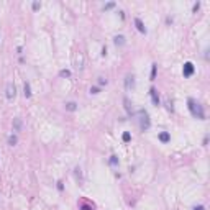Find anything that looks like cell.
Instances as JSON below:
<instances>
[{"label": "cell", "instance_id": "6da1fadb", "mask_svg": "<svg viewBox=\"0 0 210 210\" xmlns=\"http://www.w3.org/2000/svg\"><path fill=\"white\" fill-rule=\"evenodd\" d=\"M189 110H190V113L194 115V117L200 118V120H204V118H205V113H204L202 105L197 104L195 100H192V99H189Z\"/></svg>", "mask_w": 210, "mask_h": 210}, {"label": "cell", "instance_id": "7a4b0ae2", "mask_svg": "<svg viewBox=\"0 0 210 210\" xmlns=\"http://www.w3.org/2000/svg\"><path fill=\"white\" fill-rule=\"evenodd\" d=\"M5 95H7V99H8V100H13V99H15V95H16V89H15V86H13V82H8V84H7Z\"/></svg>", "mask_w": 210, "mask_h": 210}, {"label": "cell", "instance_id": "3957f363", "mask_svg": "<svg viewBox=\"0 0 210 210\" xmlns=\"http://www.w3.org/2000/svg\"><path fill=\"white\" fill-rule=\"evenodd\" d=\"M194 64L192 62H185L184 64V68H182V74H184V77H190L192 74H194Z\"/></svg>", "mask_w": 210, "mask_h": 210}, {"label": "cell", "instance_id": "277c9868", "mask_svg": "<svg viewBox=\"0 0 210 210\" xmlns=\"http://www.w3.org/2000/svg\"><path fill=\"white\" fill-rule=\"evenodd\" d=\"M140 127H141L143 131L149 128V118H148V113H146V112H141V122H140Z\"/></svg>", "mask_w": 210, "mask_h": 210}, {"label": "cell", "instance_id": "5b68a950", "mask_svg": "<svg viewBox=\"0 0 210 210\" xmlns=\"http://www.w3.org/2000/svg\"><path fill=\"white\" fill-rule=\"evenodd\" d=\"M125 87H127L128 90L135 87V76L133 74H128L127 77H125Z\"/></svg>", "mask_w": 210, "mask_h": 210}, {"label": "cell", "instance_id": "8992f818", "mask_svg": "<svg viewBox=\"0 0 210 210\" xmlns=\"http://www.w3.org/2000/svg\"><path fill=\"white\" fill-rule=\"evenodd\" d=\"M149 95H151L153 104L158 107V105H159V95H158V90H156V89H149Z\"/></svg>", "mask_w": 210, "mask_h": 210}, {"label": "cell", "instance_id": "52a82bcc", "mask_svg": "<svg viewBox=\"0 0 210 210\" xmlns=\"http://www.w3.org/2000/svg\"><path fill=\"white\" fill-rule=\"evenodd\" d=\"M76 68H77V69H84V54H82V52H79V54L76 56Z\"/></svg>", "mask_w": 210, "mask_h": 210}, {"label": "cell", "instance_id": "ba28073f", "mask_svg": "<svg viewBox=\"0 0 210 210\" xmlns=\"http://www.w3.org/2000/svg\"><path fill=\"white\" fill-rule=\"evenodd\" d=\"M135 25H136V28H138L140 33H146V28H145V25H143V22H141L140 18L135 20Z\"/></svg>", "mask_w": 210, "mask_h": 210}, {"label": "cell", "instance_id": "9c48e42d", "mask_svg": "<svg viewBox=\"0 0 210 210\" xmlns=\"http://www.w3.org/2000/svg\"><path fill=\"white\" fill-rule=\"evenodd\" d=\"M13 130L15 131L22 130V120H20V118H13Z\"/></svg>", "mask_w": 210, "mask_h": 210}, {"label": "cell", "instance_id": "30bf717a", "mask_svg": "<svg viewBox=\"0 0 210 210\" xmlns=\"http://www.w3.org/2000/svg\"><path fill=\"white\" fill-rule=\"evenodd\" d=\"M66 110L76 112V110H77V104H76V102H68V104H66Z\"/></svg>", "mask_w": 210, "mask_h": 210}, {"label": "cell", "instance_id": "8fae6325", "mask_svg": "<svg viewBox=\"0 0 210 210\" xmlns=\"http://www.w3.org/2000/svg\"><path fill=\"white\" fill-rule=\"evenodd\" d=\"M159 140L163 143H167L171 140V136H169V133H166V131H163V133H159Z\"/></svg>", "mask_w": 210, "mask_h": 210}, {"label": "cell", "instance_id": "7c38bea8", "mask_svg": "<svg viewBox=\"0 0 210 210\" xmlns=\"http://www.w3.org/2000/svg\"><path fill=\"white\" fill-rule=\"evenodd\" d=\"M113 41H115V44H117V46H122V44L125 43V36H122V34H120V36H115Z\"/></svg>", "mask_w": 210, "mask_h": 210}, {"label": "cell", "instance_id": "4fadbf2b", "mask_svg": "<svg viewBox=\"0 0 210 210\" xmlns=\"http://www.w3.org/2000/svg\"><path fill=\"white\" fill-rule=\"evenodd\" d=\"M123 104H125V108H127L128 115H131V113H133V108H131V104H130V100H128V99H125V100H123Z\"/></svg>", "mask_w": 210, "mask_h": 210}, {"label": "cell", "instance_id": "5bb4252c", "mask_svg": "<svg viewBox=\"0 0 210 210\" xmlns=\"http://www.w3.org/2000/svg\"><path fill=\"white\" fill-rule=\"evenodd\" d=\"M16 141H18V140H16L15 135H10V136H8V145H10V146H15Z\"/></svg>", "mask_w": 210, "mask_h": 210}, {"label": "cell", "instance_id": "9a60e30c", "mask_svg": "<svg viewBox=\"0 0 210 210\" xmlns=\"http://www.w3.org/2000/svg\"><path fill=\"white\" fill-rule=\"evenodd\" d=\"M108 163H110V166H117V164H118V158L117 156H110Z\"/></svg>", "mask_w": 210, "mask_h": 210}, {"label": "cell", "instance_id": "2e32d148", "mask_svg": "<svg viewBox=\"0 0 210 210\" xmlns=\"http://www.w3.org/2000/svg\"><path fill=\"white\" fill-rule=\"evenodd\" d=\"M80 210H94V207H92V205H89V204L80 202Z\"/></svg>", "mask_w": 210, "mask_h": 210}, {"label": "cell", "instance_id": "e0dca14e", "mask_svg": "<svg viewBox=\"0 0 210 210\" xmlns=\"http://www.w3.org/2000/svg\"><path fill=\"white\" fill-rule=\"evenodd\" d=\"M59 76H61V77H69V76H71V71H68V69H62V71L59 72Z\"/></svg>", "mask_w": 210, "mask_h": 210}, {"label": "cell", "instance_id": "ac0fdd59", "mask_svg": "<svg viewBox=\"0 0 210 210\" xmlns=\"http://www.w3.org/2000/svg\"><path fill=\"white\" fill-rule=\"evenodd\" d=\"M31 95V92H30V84H25V97H30Z\"/></svg>", "mask_w": 210, "mask_h": 210}, {"label": "cell", "instance_id": "d6986e66", "mask_svg": "<svg viewBox=\"0 0 210 210\" xmlns=\"http://www.w3.org/2000/svg\"><path fill=\"white\" fill-rule=\"evenodd\" d=\"M122 138H123L125 143H128V141L131 140V136H130V133H123V136H122Z\"/></svg>", "mask_w": 210, "mask_h": 210}, {"label": "cell", "instance_id": "ffe728a7", "mask_svg": "<svg viewBox=\"0 0 210 210\" xmlns=\"http://www.w3.org/2000/svg\"><path fill=\"white\" fill-rule=\"evenodd\" d=\"M156 77V64H153V68H151V80H154Z\"/></svg>", "mask_w": 210, "mask_h": 210}, {"label": "cell", "instance_id": "44dd1931", "mask_svg": "<svg viewBox=\"0 0 210 210\" xmlns=\"http://www.w3.org/2000/svg\"><path fill=\"white\" fill-rule=\"evenodd\" d=\"M107 84V79H104V77H99V86H105Z\"/></svg>", "mask_w": 210, "mask_h": 210}, {"label": "cell", "instance_id": "7402d4cb", "mask_svg": "<svg viewBox=\"0 0 210 210\" xmlns=\"http://www.w3.org/2000/svg\"><path fill=\"white\" fill-rule=\"evenodd\" d=\"M113 7H115V3L110 2V3H107V5H105V10H110V8H113Z\"/></svg>", "mask_w": 210, "mask_h": 210}, {"label": "cell", "instance_id": "603a6c76", "mask_svg": "<svg viewBox=\"0 0 210 210\" xmlns=\"http://www.w3.org/2000/svg\"><path fill=\"white\" fill-rule=\"evenodd\" d=\"M41 7V3L40 2H33V10H38Z\"/></svg>", "mask_w": 210, "mask_h": 210}, {"label": "cell", "instance_id": "cb8c5ba5", "mask_svg": "<svg viewBox=\"0 0 210 210\" xmlns=\"http://www.w3.org/2000/svg\"><path fill=\"white\" fill-rule=\"evenodd\" d=\"M199 8H200V3L197 2V3H195V5H194V7H192V12H197Z\"/></svg>", "mask_w": 210, "mask_h": 210}, {"label": "cell", "instance_id": "d4e9b609", "mask_svg": "<svg viewBox=\"0 0 210 210\" xmlns=\"http://www.w3.org/2000/svg\"><path fill=\"white\" fill-rule=\"evenodd\" d=\"M90 94H99V87H92V89H90Z\"/></svg>", "mask_w": 210, "mask_h": 210}, {"label": "cell", "instance_id": "484cf974", "mask_svg": "<svg viewBox=\"0 0 210 210\" xmlns=\"http://www.w3.org/2000/svg\"><path fill=\"white\" fill-rule=\"evenodd\" d=\"M194 210H205V208H204V207H202V205H199V207H195Z\"/></svg>", "mask_w": 210, "mask_h": 210}]
</instances>
